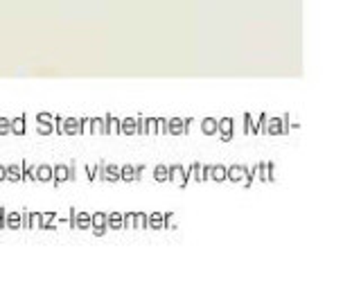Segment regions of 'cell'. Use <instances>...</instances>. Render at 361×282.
Masks as SVG:
<instances>
[{
	"instance_id": "cell-35",
	"label": "cell",
	"mask_w": 361,
	"mask_h": 282,
	"mask_svg": "<svg viewBox=\"0 0 361 282\" xmlns=\"http://www.w3.org/2000/svg\"><path fill=\"white\" fill-rule=\"evenodd\" d=\"M0 180H5V167L0 165Z\"/></svg>"
},
{
	"instance_id": "cell-14",
	"label": "cell",
	"mask_w": 361,
	"mask_h": 282,
	"mask_svg": "<svg viewBox=\"0 0 361 282\" xmlns=\"http://www.w3.org/2000/svg\"><path fill=\"white\" fill-rule=\"evenodd\" d=\"M37 180L39 183H48V180H52V165H37Z\"/></svg>"
},
{
	"instance_id": "cell-12",
	"label": "cell",
	"mask_w": 361,
	"mask_h": 282,
	"mask_svg": "<svg viewBox=\"0 0 361 282\" xmlns=\"http://www.w3.org/2000/svg\"><path fill=\"white\" fill-rule=\"evenodd\" d=\"M165 223H167V217H165V214H161V212H154V214L147 217V228L161 231V228H165Z\"/></svg>"
},
{
	"instance_id": "cell-17",
	"label": "cell",
	"mask_w": 361,
	"mask_h": 282,
	"mask_svg": "<svg viewBox=\"0 0 361 282\" xmlns=\"http://www.w3.org/2000/svg\"><path fill=\"white\" fill-rule=\"evenodd\" d=\"M201 131L206 133V135H214V133H217V120H214V118H203Z\"/></svg>"
},
{
	"instance_id": "cell-15",
	"label": "cell",
	"mask_w": 361,
	"mask_h": 282,
	"mask_svg": "<svg viewBox=\"0 0 361 282\" xmlns=\"http://www.w3.org/2000/svg\"><path fill=\"white\" fill-rule=\"evenodd\" d=\"M9 133H16V135L25 133V116H18L16 120H9Z\"/></svg>"
},
{
	"instance_id": "cell-19",
	"label": "cell",
	"mask_w": 361,
	"mask_h": 282,
	"mask_svg": "<svg viewBox=\"0 0 361 282\" xmlns=\"http://www.w3.org/2000/svg\"><path fill=\"white\" fill-rule=\"evenodd\" d=\"M120 133L124 135H133L135 133V118H127L120 122Z\"/></svg>"
},
{
	"instance_id": "cell-5",
	"label": "cell",
	"mask_w": 361,
	"mask_h": 282,
	"mask_svg": "<svg viewBox=\"0 0 361 282\" xmlns=\"http://www.w3.org/2000/svg\"><path fill=\"white\" fill-rule=\"evenodd\" d=\"M99 178L102 180H109V183H116L120 180V167L118 165H106V163H99Z\"/></svg>"
},
{
	"instance_id": "cell-21",
	"label": "cell",
	"mask_w": 361,
	"mask_h": 282,
	"mask_svg": "<svg viewBox=\"0 0 361 282\" xmlns=\"http://www.w3.org/2000/svg\"><path fill=\"white\" fill-rule=\"evenodd\" d=\"M104 122H106V133H120V120L116 116H109Z\"/></svg>"
},
{
	"instance_id": "cell-9",
	"label": "cell",
	"mask_w": 361,
	"mask_h": 282,
	"mask_svg": "<svg viewBox=\"0 0 361 282\" xmlns=\"http://www.w3.org/2000/svg\"><path fill=\"white\" fill-rule=\"evenodd\" d=\"M61 133H66V135H79V133H82V122H79L77 118H63Z\"/></svg>"
},
{
	"instance_id": "cell-27",
	"label": "cell",
	"mask_w": 361,
	"mask_h": 282,
	"mask_svg": "<svg viewBox=\"0 0 361 282\" xmlns=\"http://www.w3.org/2000/svg\"><path fill=\"white\" fill-rule=\"evenodd\" d=\"M37 131H39L41 135H50V133L54 131V127H52V124H45V122H39V127H37Z\"/></svg>"
},
{
	"instance_id": "cell-6",
	"label": "cell",
	"mask_w": 361,
	"mask_h": 282,
	"mask_svg": "<svg viewBox=\"0 0 361 282\" xmlns=\"http://www.w3.org/2000/svg\"><path fill=\"white\" fill-rule=\"evenodd\" d=\"M235 120L233 118H221L219 122H217V133L221 135V140L224 142H228V140H233V133H235Z\"/></svg>"
},
{
	"instance_id": "cell-24",
	"label": "cell",
	"mask_w": 361,
	"mask_h": 282,
	"mask_svg": "<svg viewBox=\"0 0 361 282\" xmlns=\"http://www.w3.org/2000/svg\"><path fill=\"white\" fill-rule=\"evenodd\" d=\"M133 228H147V214L133 212Z\"/></svg>"
},
{
	"instance_id": "cell-31",
	"label": "cell",
	"mask_w": 361,
	"mask_h": 282,
	"mask_svg": "<svg viewBox=\"0 0 361 282\" xmlns=\"http://www.w3.org/2000/svg\"><path fill=\"white\" fill-rule=\"evenodd\" d=\"M7 133H9V120L0 118V135H7Z\"/></svg>"
},
{
	"instance_id": "cell-13",
	"label": "cell",
	"mask_w": 361,
	"mask_h": 282,
	"mask_svg": "<svg viewBox=\"0 0 361 282\" xmlns=\"http://www.w3.org/2000/svg\"><path fill=\"white\" fill-rule=\"evenodd\" d=\"M5 178L11 183H20L23 180V165H7L5 167Z\"/></svg>"
},
{
	"instance_id": "cell-18",
	"label": "cell",
	"mask_w": 361,
	"mask_h": 282,
	"mask_svg": "<svg viewBox=\"0 0 361 282\" xmlns=\"http://www.w3.org/2000/svg\"><path fill=\"white\" fill-rule=\"evenodd\" d=\"M210 180H217V183H224V180H226V167H224V165H212V167H210Z\"/></svg>"
},
{
	"instance_id": "cell-7",
	"label": "cell",
	"mask_w": 361,
	"mask_h": 282,
	"mask_svg": "<svg viewBox=\"0 0 361 282\" xmlns=\"http://www.w3.org/2000/svg\"><path fill=\"white\" fill-rule=\"evenodd\" d=\"M192 124V120H180V118H172V120H167V133H172V135H183L188 133V127Z\"/></svg>"
},
{
	"instance_id": "cell-20",
	"label": "cell",
	"mask_w": 361,
	"mask_h": 282,
	"mask_svg": "<svg viewBox=\"0 0 361 282\" xmlns=\"http://www.w3.org/2000/svg\"><path fill=\"white\" fill-rule=\"evenodd\" d=\"M90 127H93L90 129L93 133H106V122L102 118H90Z\"/></svg>"
},
{
	"instance_id": "cell-29",
	"label": "cell",
	"mask_w": 361,
	"mask_h": 282,
	"mask_svg": "<svg viewBox=\"0 0 361 282\" xmlns=\"http://www.w3.org/2000/svg\"><path fill=\"white\" fill-rule=\"evenodd\" d=\"M37 122H45V124H52L54 127V116H50V113H39Z\"/></svg>"
},
{
	"instance_id": "cell-1",
	"label": "cell",
	"mask_w": 361,
	"mask_h": 282,
	"mask_svg": "<svg viewBox=\"0 0 361 282\" xmlns=\"http://www.w3.org/2000/svg\"><path fill=\"white\" fill-rule=\"evenodd\" d=\"M167 180L174 185L185 188L188 185V169L183 165H169L167 167Z\"/></svg>"
},
{
	"instance_id": "cell-26",
	"label": "cell",
	"mask_w": 361,
	"mask_h": 282,
	"mask_svg": "<svg viewBox=\"0 0 361 282\" xmlns=\"http://www.w3.org/2000/svg\"><path fill=\"white\" fill-rule=\"evenodd\" d=\"M244 131H246V133H257L255 124H253V116H251V113H246V116H244Z\"/></svg>"
},
{
	"instance_id": "cell-30",
	"label": "cell",
	"mask_w": 361,
	"mask_h": 282,
	"mask_svg": "<svg viewBox=\"0 0 361 282\" xmlns=\"http://www.w3.org/2000/svg\"><path fill=\"white\" fill-rule=\"evenodd\" d=\"M86 176L93 180V178H97V165H86Z\"/></svg>"
},
{
	"instance_id": "cell-3",
	"label": "cell",
	"mask_w": 361,
	"mask_h": 282,
	"mask_svg": "<svg viewBox=\"0 0 361 282\" xmlns=\"http://www.w3.org/2000/svg\"><path fill=\"white\" fill-rule=\"evenodd\" d=\"M75 176V167L71 165H54L52 167V180L54 183H66Z\"/></svg>"
},
{
	"instance_id": "cell-2",
	"label": "cell",
	"mask_w": 361,
	"mask_h": 282,
	"mask_svg": "<svg viewBox=\"0 0 361 282\" xmlns=\"http://www.w3.org/2000/svg\"><path fill=\"white\" fill-rule=\"evenodd\" d=\"M287 116L282 118H267V133L269 135H278V133H289V124H287Z\"/></svg>"
},
{
	"instance_id": "cell-25",
	"label": "cell",
	"mask_w": 361,
	"mask_h": 282,
	"mask_svg": "<svg viewBox=\"0 0 361 282\" xmlns=\"http://www.w3.org/2000/svg\"><path fill=\"white\" fill-rule=\"evenodd\" d=\"M154 178H156V183H163V180H167V167L165 165H158L154 169Z\"/></svg>"
},
{
	"instance_id": "cell-23",
	"label": "cell",
	"mask_w": 361,
	"mask_h": 282,
	"mask_svg": "<svg viewBox=\"0 0 361 282\" xmlns=\"http://www.w3.org/2000/svg\"><path fill=\"white\" fill-rule=\"evenodd\" d=\"M197 180V183H201V165L199 163H195V165H190V169H188V180Z\"/></svg>"
},
{
	"instance_id": "cell-16",
	"label": "cell",
	"mask_w": 361,
	"mask_h": 282,
	"mask_svg": "<svg viewBox=\"0 0 361 282\" xmlns=\"http://www.w3.org/2000/svg\"><path fill=\"white\" fill-rule=\"evenodd\" d=\"M106 226H109L111 231H122V214L120 212L106 214Z\"/></svg>"
},
{
	"instance_id": "cell-32",
	"label": "cell",
	"mask_w": 361,
	"mask_h": 282,
	"mask_svg": "<svg viewBox=\"0 0 361 282\" xmlns=\"http://www.w3.org/2000/svg\"><path fill=\"white\" fill-rule=\"evenodd\" d=\"M135 133H145V118L142 116L135 118Z\"/></svg>"
},
{
	"instance_id": "cell-10",
	"label": "cell",
	"mask_w": 361,
	"mask_h": 282,
	"mask_svg": "<svg viewBox=\"0 0 361 282\" xmlns=\"http://www.w3.org/2000/svg\"><path fill=\"white\" fill-rule=\"evenodd\" d=\"M3 226H5V228H9V231H18V228H23V214H18V212H7V210H5Z\"/></svg>"
},
{
	"instance_id": "cell-11",
	"label": "cell",
	"mask_w": 361,
	"mask_h": 282,
	"mask_svg": "<svg viewBox=\"0 0 361 282\" xmlns=\"http://www.w3.org/2000/svg\"><path fill=\"white\" fill-rule=\"evenodd\" d=\"M73 228H79V231H88V228H90V214L73 210Z\"/></svg>"
},
{
	"instance_id": "cell-28",
	"label": "cell",
	"mask_w": 361,
	"mask_h": 282,
	"mask_svg": "<svg viewBox=\"0 0 361 282\" xmlns=\"http://www.w3.org/2000/svg\"><path fill=\"white\" fill-rule=\"evenodd\" d=\"M145 133H156V118H145Z\"/></svg>"
},
{
	"instance_id": "cell-22",
	"label": "cell",
	"mask_w": 361,
	"mask_h": 282,
	"mask_svg": "<svg viewBox=\"0 0 361 282\" xmlns=\"http://www.w3.org/2000/svg\"><path fill=\"white\" fill-rule=\"evenodd\" d=\"M120 178H124V180H135V167L133 165L120 167Z\"/></svg>"
},
{
	"instance_id": "cell-34",
	"label": "cell",
	"mask_w": 361,
	"mask_h": 282,
	"mask_svg": "<svg viewBox=\"0 0 361 282\" xmlns=\"http://www.w3.org/2000/svg\"><path fill=\"white\" fill-rule=\"evenodd\" d=\"M210 167L212 165H201V180H210Z\"/></svg>"
},
{
	"instance_id": "cell-4",
	"label": "cell",
	"mask_w": 361,
	"mask_h": 282,
	"mask_svg": "<svg viewBox=\"0 0 361 282\" xmlns=\"http://www.w3.org/2000/svg\"><path fill=\"white\" fill-rule=\"evenodd\" d=\"M246 174H248L246 165H231V167H226V180H233V183H244Z\"/></svg>"
},
{
	"instance_id": "cell-33",
	"label": "cell",
	"mask_w": 361,
	"mask_h": 282,
	"mask_svg": "<svg viewBox=\"0 0 361 282\" xmlns=\"http://www.w3.org/2000/svg\"><path fill=\"white\" fill-rule=\"evenodd\" d=\"M257 133H267V116H259V124H257Z\"/></svg>"
},
{
	"instance_id": "cell-8",
	"label": "cell",
	"mask_w": 361,
	"mask_h": 282,
	"mask_svg": "<svg viewBox=\"0 0 361 282\" xmlns=\"http://www.w3.org/2000/svg\"><path fill=\"white\" fill-rule=\"evenodd\" d=\"M90 228H93V233L97 237H102L106 231H109V226H106V214L104 212H95V214H90Z\"/></svg>"
}]
</instances>
